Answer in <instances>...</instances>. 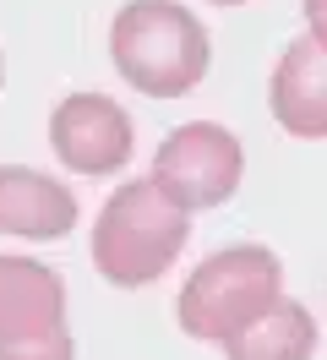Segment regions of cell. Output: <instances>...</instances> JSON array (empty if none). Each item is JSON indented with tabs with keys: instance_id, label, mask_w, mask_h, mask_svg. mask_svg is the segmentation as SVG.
Instances as JSON below:
<instances>
[{
	"instance_id": "obj_13",
	"label": "cell",
	"mask_w": 327,
	"mask_h": 360,
	"mask_svg": "<svg viewBox=\"0 0 327 360\" xmlns=\"http://www.w3.org/2000/svg\"><path fill=\"white\" fill-rule=\"evenodd\" d=\"M0 82H6V60H0Z\"/></svg>"
},
{
	"instance_id": "obj_9",
	"label": "cell",
	"mask_w": 327,
	"mask_h": 360,
	"mask_svg": "<svg viewBox=\"0 0 327 360\" xmlns=\"http://www.w3.org/2000/svg\"><path fill=\"white\" fill-rule=\"evenodd\" d=\"M316 338H322L316 333V316L305 311L300 300L278 295L267 311L251 316V322L224 344V355L229 360H311L316 355Z\"/></svg>"
},
{
	"instance_id": "obj_6",
	"label": "cell",
	"mask_w": 327,
	"mask_h": 360,
	"mask_svg": "<svg viewBox=\"0 0 327 360\" xmlns=\"http://www.w3.org/2000/svg\"><path fill=\"white\" fill-rule=\"evenodd\" d=\"M267 110L300 142H322L327 136V44L316 33L295 39L278 55V66L267 77Z\"/></svg>"
},
{
	"instance_id": "obj_3",
	"label": "cell",
	"mask_w": 327,
	"mask_h": 360,
	"mask_svg": "<svg viewBox=\"0 0 327 360\" xmlns=\"http://www.w3.org/2000/svg\"><path fill=\"white\" fill-rule=\"evenodd\" d=\"M283 295V262L273 246H224L207 262H196L191 278L174 295V322L186 338L202 344H229V338L262 316Z\"/></svg>"
},
{
	"instance_id": "obj_2",
	"label": "cell",
	"mask_w": 327,
	"mask_h": 360,
	"mask_svg": "<svg viewBox=\"0 0 327 360\" xmlns=\"http://www.w3.org/2000/svg\"><path fill=\"white\" fill-rule=\"evenodd\" d=\"M191 240V213L174 202L158 180H126L115 186L93 219V268L115 290H148Z\"/></svg>"
},
{
	"instance_id": "obj_8",
	"label": "cell",
	"mask_w": 327,
	"mask_h": 360,
	"mask_svg": "<svg viewBox=\"0 0 327 360\" xmlns=\"http://www.w3.org/2000/svg\"><path fill=\"white\" fill-rule=\"evenodd\" d=\"M77 191L27 164H0V235L17 240H65L77 229Z\"/></svg>"
},
{
	"instance_id": "obj_1",
	"label": "cell",
	"mask_w": 327,
	"mask_h": 360,
	"mask_svg": "<svg viewBox=\"0 0 327 360\" xmlns=\"http://www.w3.org/2000/svg\"><path fill=\"white\" fill-rule=\"evenodd\" d=\"M109 60L126 88L148 98H186L213 66L207 27L180 0H126L109 22Z\"/></svg>"
},
{
	"instance_id": "obj_10",
	"label": "cell",
	"mask_w": 327,
	"mask_h": 360,
	"mask_svg": "<svg viewBox=\"0 0 327 360\" xmlns=\"http://www.w3.org/2000/svg\"><path fill=\"white\" fill-rule=\"evenodd\" d=\"M0 360H77V338L65 328V333L33 338V344H11V349H0Z\"/></svg>"
},
{
	"instance_id": "obj_12",
	"label": "cell",
	"mask_w": 327,
	"mask_h": 360,
	"mask_svg": "<svg viewBox=\"0 0 327 360\" xmlns=\"http://www.w3.org/2000/svg\"><path fill=\"white\" fill-rule=\"evenodd\" d=\"M213 6H245V0H213Z\"/></svg>"
},
{
	"instance_id": "obj_5",
	"label": "cell",
	"mask_w": 327,
	"mask_h": 360,
	"mask_svg": "<svg viewBox=\"0 0 327 360\" xmlns=\"http://www.w3.org/2000/svg\"><path fill=\"white\" fill-rule=\"evenodd\" d=\"M49 148L71 175H120L136 148V126L109 93H65L49 110Z\"/></svg>"
},
{
	"instance_id": "obj_4",
	"label": "cell",
	"mask_w": 327,
	"mask_h": 360,
	"mask_svg": "<svg viewBox=\"0 0 327 360\" xmlns=\"http://www.w3.org/2000/svg\"><path fill=\"white\" fill-rule=\"evenodd\" d=\"M240 175H245L240 136L229 126H218V120H186V126H174L158 142V153H153V180L186 213L229 202L240 191Z\"/></svg>"
},
{
	"instance_id": "obj_11",
	"label": "cell",
	"mask_w": 327,
	"mask_h": 360,
	"mask_svg": "<svg viewBox=\"0 0 327 360\" xmlns=\"http://www.w3.org/2000/svg\"><path fill=\"white\" fill-rule=\"evenodd\" d=\"M305 6V33H316L327 44V0H300Z\"/></svg>"
},
{
	"instance_id": "obj_7",
	"label": "cell",
	"mask_w": 327,
	"mask_h": 360,
	"mask_svg": "<svg viewBox=\"0 0 327 360\" xmlns=\"http://www.w3.org/2000/svg\"><path fill=\"white\" fill-rule=\"evenodd\" d=\"M65 333V284L33 257H0V349Z\"/></svg>"
}]
</instances>
